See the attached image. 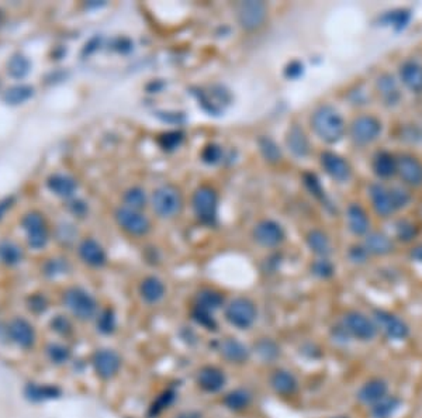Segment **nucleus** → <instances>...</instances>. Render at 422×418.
<instances>
[{
  "label": "nucleus",
  "instance_id": "1",
  "mask_svg": "<svg viewBox=\"0 0 422 418\" xmlns=\"http://www.w3.org/2000/svg\"><path fill=\"white\" fill-rule=\"evenodd\" d=\"M369 197L373 211L380 219H390L399 210L407 207L413 200V196L407 187H389L382 182H376L369 186Z\"/></svg>",
  "mask_w": 422,
  "mask_h": 418
},
{
  "label": "nucleus",
  "instance_id": "2",
  "mask_svg": "<svg viewBox=\"0 0 422 418\" xmlns=\"http://www.w3.org/2000/svg\"><path fill=\"white\" fill-rule=\"evenodd\" d=\"M315 136L327 144H336L345 137L346 124L341 113L331 105L317 108L310 119Z\"/></svg>",
  "mask_w": 422,
  "mask_h": 418
},
{
  "label": "nucleus",
  "instance_id": "3",
  "mask_svg": "<svg viewBox=\"0 0 422 418\" xmlns=\"http://www.w3.org/2000/svg\"><path fill=\"white\" fill-rule=\"evenodd\" d=\"M151 204L153 213L160 219H173L183 210V195L173 185H162L152 193Z\"/></svg>",
  "mask_w": 422,
  "mask_h": 418
},
{
  "label": "nucleus",
  "instance_id": "4",
  "mask_svg": "<svg viewBox=\"0 0 422 418\" xmlns=\"http://www.w3.org/2000/svg\"><path fill=\"white\" fill-rule=\"evenodd\" d=\"M192 207L197 220L206 226H214L217 223L218 210V195L209 186H199L192 197Z\"/></svg>",
  "mask_w": 422,
  "mask_h": 418
},
{
  "label": "nucleus",
  "instance_id": "5",
  "mask_svg": "<svg viewBox=\"0 0 422 418\" xmlns=\"http://www.w3.org/2000/svg\"><path fill=\"white\" fill-rule=\"evenodd\" d=\"M341 324L351 338L358 339L361 342H370L379 334V328L375 320L358 310H351L345 313Z\"/></svg>",
  "mask_w": 422,
  "mask_h": 418
},
{
  "label": "nucleus",
  "instance_id": "6",
  "mask_svg": "<svg viewBox=\"0 0 422 418\" xmlns=\"http://www.w3.org/2000/svg\"><path fill=\"white\" fill-rule=\"evenodd\" d=\"M383 133L382 122L373 115L356 116L349 124V137L356 146H366L377 141Z\"/></svg>",
  "mask_w": 422,
  "mask_h": 418
},
{
  "label": "nucleus",
  "instance_id": "7",
  "mask_svg": "<svg viewBox=\"0 0 422 418\" xmlns=\"http://www.w3.org/2000/svg\"><path fill=\"white\" fill-rule=\"evenodd\" d=\"M64 304L81 321L92 320L98 313L95 297L81 287H71L64 293Z\"/></svg>",
  "mask_w": 422,
  "mask_h": 418
},
{
  "label": "nucleus",
  "instance_id": "8",
  "mask_svg": "<svg viewBox=\"0 0 422 418\" xmlns=\"http://www.w3.org/2000/svg\"><path fill=\"white\" fill-rule=\"evenodd\" d=\"M225 320L238 330H250L258 317L255 303L247 297H237L231 300L224 310Z\"/></svg>",
  "mask_w": 422,
  "mask_h": 418
},
{
  "label": "nucleus",
  "instance_id": "9",
  "mask_svg": "<svg viewBox=\"0 0 422 418\" xmlns=\"http://www.w3.org/2000/svg\"><path fill=\"white\" fill-rule=\"evenodd\" d=\"M372 318L375 320L379 331H382L392 341L400 342V341H406L410 337L409 324L400 315L392 311L376 308L373 311Z\"/></svg>",
  "mask_w": 422,
  "mask_h": 418
},
{
  "label": "nucleus",
  "instance_id": "10",
  "mask_svg": "<svg viewBox=\"0 0 422 418\" xmlns=\"http://www.w3.org/2000/svg\"><path fill=\"white\" fill-rule=\"evenodd\" d=\"M21 226L27 234V243L34 250H42L49 240V230L44 216L38 211L25 214L21 220Z\"/></svg>",
  "mask_w": 422,
  "mask_h": 418
},
{
  "label": "nucleus",
  "instance_id": "11",
  "mask_svg": "<svg viewBox=\"0 0 422 418\" xmlns=\"http://www.w3.org/2000/svg\"><path fill=\"white\" fill-rule=\"evenodd\" d=\"M237 18L244 30L255 31L265 24L268 18V6L264 1H242L237 7Z\"/></svg>",
  "mask_w": 422,
  "mask_h": 418
},
{
  "label": "nucleus",
  "instance_id": "12",
  "mask_svg": "<svg viewBox=\"0 0 422 418\" xmlns=\"http://www.w3.org/2000/svg\"><path fill=\"white\" fill-rule=\"evenodd\" d=\"M116 221L127 234L134 237H143L151 230V221L146 216L141 214L140 211L129 209V207H119L115 213Z\"/></svg>",
  "mask_w": 422,
  "mask_h": 418
},
{
  "label": "nucleus",
  "instance_id": "13",
  "mask_svg": "<svg viewBox=\"0 0 422 418\" xmlns=\"http://www.w3.org/2000/svg\"><path fill=\"white\" fill-rule=\"evenodd\" d=\"M397 158V176L404 186L421 187L422 162L413 153H400Z\"/></svg>",
  "mask_w": 422,
  "mask_h": 418
},
{
  "label": "nucleus",
  "instance_id": "14",
  "mask_svg": "<svg viewBox=\"0 0 422 418\" xmlns=\"http://www.w3.org/2000/svg\"><path fill=\"white\" fill-rule=\"evenodd\" d=\"M320 163L324 172L338 183H345L352 178L351 163L332 151H324L320 155Z\"/></svg>",
  "mask_w": 422,
  "mask_h": 418
},
{
  "label": "nucleus",
  "instance_id": "15",
  "mask_svg": "<svg viewBox=\"0 0 422 418\" xmlns=\"http://www.w3.org/2000/svg\"><path fill=\"white\" fill-rule=\"evenodd\" d=\"M375 89L380 102L386 108H392V109L397 108L403 99V93L399 82L389 72H383L376 78Z\"/></svg>",
  "mask_w": 422,
  "mask_h": 418
},
{
  "label": "nucleus",
  "instance_id": "16",
  "mask_svg": "<svg viewBox=\"0 0 422 418\" xmlns=\"http://www.w3.org/2000/svg\"><path fill=\"white\" fill-rule=\"evenodd\" d=\"M92 365L99 378L109 381L119 373L122 358L113 349H98L92 356Z\"/></svg>",
  "mask_w": 422,
  "mask_h": 418
},
{
  "label": "nucleus",
  "instance_id": "17",
  "mask_svg": "<svg viewBox=\"0 0 422 418\" xmlns=\"http://www.w3.org/2000/svg\"><path fill=\"white\" fill-rule=\"evenodd\" d=\"M252 237L257 244L264 248H275L284 241V230L279 223L274 220L259 221L252 231Z\"/></svg>",
  "mask_w": 422,
  "mask_h": 418
},
{
  "label": "nucleus",
  "instance_id": "18",
  "mask_svg": "<svg viewBox=\"0 0 422 418\" xmlns=\"http://www.w3.org/2000/svg\"><path fill=\"white\" fill-rule=\"evenodd\" d=\"M7 335L17 347L28 349L35 344L34 327L24 318H13L7 325Z\"/></svg>",
  "mask_w": 422,
  "mask_h": 418
},
{
  "label": "nucleus",
  "instance_id": "19",
  "mask_svg": "<svg viewBox=\"0 0 422 418\" xmlns=\"http://www.w3.org/2000/svg\"><path fill=\"white\" fill-rule=\"evenodd\" d=\"M197 386L206 393H218L227 385L224 371L217 366H203L196 376Z\"/></svg>",
  "mask_w": 422,
  "mask_h": 418
},
{
  "label": "nucleus",
  "instance_id": "20",
  "mask_svg": "<svg viewBox=\"0 0 422 418\" xmlns=\"http://www.w3.org/2000/svg\"><path fill=\"white\" fill-rule=\"evenodd\" d=\"M399 78L411 93H422V64L414 59H406L399 66Z\"/></svg>",
  "mask_w": 422,
  "mask_h": 418
},
{
  "label": "nucleus",
  "instance_id": "21",
  "mask_svg": "<svg viewBox=\"0 0 422 418\" xmlns=\"http://www.w3.org/2000/svg\"><path fill=\"white\" fill-rule=\"evenodd\" d=\"M389 395V383L382 378H373L368 381L362 388L358 390V400L365 406H373L383 397Z\"/></svg>",
  "mask_w": 422,
  "mask_h": 418
},
{
  "label": "nucleus",
  "instance_id": "22",
  "mask_svg": "<svg viewBox=\"0 0 422 418\" xmlns=\"http://www.w3.org/2000/svg\"><path fill=\"white\" fill-rule=\"evenodd\" d=\"M217 351L231 364H245L251 356V351L235 338H224L218 341Z\"/></svg>",
  "mask_w": 422,
  "mask_h": 418
},
{
  "label": "nucleus",
  "instance_id": "23",
  "mask_svg": "<svg viewBox=\"0 0 422 418\" xmlns=\"http://www.w3.org/2000/svg\"><path fill=\"white\" fill-rule=\"evenodd\" d=\"M346 221L349 231L358 237H365L370 231L369 216L366 210L358 203H352L348 206Z\"/></svg>",
  "mask_w": 422,
  "mask_h": 418
},
{
  "label": "nucleus",
  "instance_id": "24",
  "mask_svg": "<svg viewBox=\"0 0 422 418\" xmlns=\"http://www.w3.org/2000/svg\"><path fill=\"white\" fill-rule=\"evenodd\" d=\"M363 247L369 255L386 257L394 251V241L385 233L369 231L365 236Z\"/></svg>",
  "mask_w": 422,
  "mask_h": 418
},
{
  "label": "nucleus",
  "instance_id": "25",
  "mask_svg": "<svg viewBox=\"0 0 422 418\" xmlns=\"http://www.w3.org/2000/svg\"><path fill=\"white\" fill-rule=\"evenodd\" d=\"M373 173L380 180L392 179L397 175V158L389 151H379L372 161Z\"/></svg>",
  "mask_w": 422,
  "mask_h": 418
},
{
  "label": "nucleus",
  "instance_id": "26",
  "mask_svg": "<svg viewBox=\"0 0 422 418\" xmlns=\"http://www.w3.org/2000/svg\"><path fill=\"white\" fill-rule=\"evenodd\" d=\"M79 257L85 264H88L89 267H93V268H100L107 261L103 247L92 238H86L81 243Z\"/></svg>",
  "mask_w": 422,
  "mask_h": 418
},
{
  "label": "nucleus",
  "instance_id": "27",
  "mask_svg": "<svg viewBox=\"0 0 422 418\" xmlns=\"http://www.w3.org/2000/svg\"><path fill=\"white\" fill-rule=\"evenodd\" d=\"M286 145L295 158H305L310 153V141L298 124L288 127L286 134Z\"/></svg>",
  "mask_w": 422,
  "mask_h": 418
},
{
  "label": "nucleus",
  "instance_id": "28",
  "mask_svg": "<svg viewBox=\"0 0 422 418\" xmlns=\"http://www.w3.org/2000/svg\"><path fill=\"white\" fill-rule=\"evenodd\" d=\"M271 386L272 389L281 395V396H293L298 390V381L297 378L286 371V369H278L271 376Z\"/></svg>",
  "mask_w": 422,
  "mask_h": 418
},
{
  "label": "nucleus",
  "instance_id": "29",
  "mask_svg": "<svg viewBox=\"0 0 422 418\" xmlns=\"http://www.w3.org/2000/svg\"><path fill=\"white\" fill-rule=\"evenodd\" d=\"M47 186L48 189L58 197H72L78 189V183L74 178L68 176V175H62V173H55L51 175L47 180Z\"/></svg>",
  "mask_w": 422,
  "mask_h": 418
},
{
  "label": "nucleus",
  "instance_id": "30",
  "mask_svg": "<svg viewBox=\"0 0 422 418\" xmlns=\"http://www.w3.org/2000/svg\"><path fill=\"white\" fill-rule=\"evenodd\" d=\"M140 294L145 303L156 304L165 297L166 287L160 279L148 277L141 281Z\"/></svg>",
  "mask_w": 422,
  "mask_h": 418
},
{
  "label": "nucleus",
  "instance_id": "31",
  "mask_svg": "<svg viewBox=\"0 0 422 418\" xmlns=\"http://www.w3.org/2000/svg\"><path fill=\"white\" fill-rule=\"evenodd\" d=\"M307 247L320 258H328L332 254V244L329 237L321 230H311L305 237Z\"/></svg>",
  "mask_w": 422,
  "mask_h": 418
},
{
  "label": "nucleus",
  "instance_id": "32",
  "mask_svg": "<svg viewBox=\"0 0 422 418\" xmlns=\"http://www.w3.org/2000/svg\"><path fill=\"white\" fill-rule=\"evenodd\" d=\"M403 402L400 397L387 395L373 406H370V417L372 418H393L402 409Z\"/></svg>",
  "mask_w": 422,
  "mask_h": 418
},
{
  "label": "nucleus",
  "instance_id": "33",
  "mask_svg": "<svg viewBox=\"0 0 422 418\" xmlns=\"http://www.w3.org/2000/svg\"><path fill=\"white\" fill-rule=\"evenodd\" d=\"M224 304V296L214 289H203L196 296V307L214 313Z\"/></svg>",
  "mask_w": 422,
  "mask_h": 418
},
{
  "label": "nucleus",
  "instance_id": "34",
  "mask_svg": "<svg viewBox=\"0 0 422 418\" xmlns=\"http://www.w3.org/2000/svg\"><path fill=\"white\" fill-rule=\"evenodd\" d=\"M223 403L231 412H242L252 403V395L247 389H235L224 396Z\"/></svg>",
  "mask_w": 422,
  "mask_h": 418
},
{
  "label": "nucleus",
  "instance_id": "35",
  "mask_svg": "<svg viewBox=\"0 0 422 418\" xmlns=\"http://www.w3.org/2000/svg\"><path fill=\"white\" fill-rule=\"evenodd\" d=\"M24 258L23 250L11 243V241H1L0 243V262H3L7 267L18 265Z\"/></svg>",
  "mask_w": 422,
  "mask_h": 418
},
{
  "label": "nucleus",
  "instance_id": "36",
  "mask_svg": "<svg viewBox=\"0 0 422 418\" xmlns=\"http://www.w3.org/2000/svg\"><path fill=\"white\" fill-rule=\"evenodd\" d=\"M34 95V89L28 85H16L10 89H7L4 92L3 100L7 105L11 106H17V105H23L24 102H27L28 99H31Z\"/></svg>",
  "mask_w": 422,
  "mask_h": 418
},
{
  "label": "nucleus",
  "instance_id": "37",
  "mask_svg": "<svg viewBox=\"0 0 422 418\" xmlns=\"http://www.w3.org/2000/svg\"><path fill=\"white\" fill-rule=\"evenodd\" d=\"M255 352L264 362H275L281 356V347L271 338H262L255 344Z\"/></svg>",
  "mask_w": 422,
  "mask_h": 418
},
{
  "label": "nucleus",
  "instance_id": "38",
  "mask_svg": "<svg viewBox=\"0 0 422 418\" xmlns=\"http://www.w3.org/2000/svg\"><path fill=\"white\" fill-rule=\"evenodd\" d=\"M394 231H396V238L404 244L413 243L418 236L417 224L409 219H399L394 226Z\"/></svg>",
  "mask_w": 422,
  "mask_h": 418
},
{
  "label": "nucleus",
  "instance_id": "39",
  "mask_svg": "<svg viewBox=\"0 0 422 418\" xmlns=\"http://www.w3.org/2000/svg\"><path fill=\"white\" fill-rule=\"evenodd\" d=\"M410 20H411V13H410V10H406V8L389 11V13L383 14L380 18V21L385 25H392L396 31L404 30L407 27V24L410 23Z\"/></svg>",
  "mask_w": 422,
  "mask_h": 418
},
{
  "label": "nucleus",
  "instance_id": "40",
  "mask_svg": "<svg viewBox=\"0 0 422 418\" xmlns=\"http://www.w3.org/2000/svg\"><path fill=\"white\" fill-rule=\"evenodd\" d=\"M59 395H61V390L55 386H40V385L30 383L25 388V396L34 402L55 399V397H59Z\"/></svg>",
  "mask_w": 422,
  "mask_h": 418
},
{
  "label": "nucleus",
  "instance_id": "41",
  "mask_svg": "<svg viewBox=\"0 0 422 418\" xmlns=\"http://www.w3.org/2000/svg\"><path fill=\"white\" fill-rule=\"evenodd\" d=\"M7 72L10 74L11 78L21 79L30 72V61L24 55L16 54L10 58L7 64Z\"/></svg>",
  "mask_w": 422,
  "mask_h": 418
},
{
  "label": "nucleus",
  "instance_id": "42",
  "mask_svg": "<svg viewBox=\"0 0 422 418\" xmlns=\"http://www.w3.org/2000/svg\"><path fill=\"white\" fill-rule=\"evenodd\" d=\"M258 145L261 149L262 156L269 162V163H278L281 161V151L279 145L269 137H261L258 139Z\"/></svg>",
  "mask_w": 422,
  "mask_h": 418
},
{
  "label": "nucleus",
  "instance_id": "43",
  "mask_svg": "<svg viewBox=\"0 0 422 418\" xmlns=\"http://www.w3.org/2000/svg\"><path fill=\"white\" fill-rule=\"evenodd\" d=\"M124 204L129 209L140 211L146 206V196L141 187H131L124 193Z\"/></svg>",
  "mask_w": 422,
  "mask_h": 418
},
{
  "label": "nucleus",
  "instance_id": "44",
  "mask_svg": "<svg viewBox=\"0 0 422 418\" xmlns=\"http://www.w3.org/2000/svg\"><path fill=\"white\" fill-rule=\"evenodd\" d=\"M192 318L203 328L209 330V331H216L217 330V321L216 318L213 317V313L211 311H207V310H203L200 307H196L193 308L192 311Z\"/></svg>",
  "mask_w": 422,
  "mask_h": 418
},
{
  "label": "nucleus",
  "instance_id": "45",
  "mask_svg": "<svg viewBox=\"0 0 422 418\" xmlns=\"http://www.w3.org/2000/svg\"><path fill=\"white\" fill-rule=\"evenodd\" d=\"M47 355L52 364L61 365L69 361L71 358V351L68 347L62 344H49L47 347Z\"/></svg>",
  "mask_w": 422,
  "mask_h": 418
},
{
  "label": "nucleus",
  "instance_id": "46",
  "mask_svg": "<svg viewBox=\"0 0 422 418\" xmlns=\"http://www.w3.org/2000/svg\"><path fill=\"white\" fill-rule=\"evenodd\" d=\"M175 396H176V393L172 390V389H168V390H165L155 402H153V405L151 406V409H149V416L151 417H156V416H159L165 409H168L173 402H175Z\"/></svg>",
  "mask_w": 422,
  "mask_h": 418
},
{
  "label": "nucleus",
  "instance_id": "47",
  "mask_svg": "<svg viewBox=\"0 0 422 418\" xmlns=\"http://www.w3.org/2000/svg\"><path fill=\"white\" fill-rule=\"evenodd\" d=\"M98 330L102 334H106V335L115 332V330H116V315H115L113 310L106 308L98 315Z\"/></svg>",
  "mask_w": 422,
  "mask_h": 418
},
{
  "label": "nucleus",
  "instance_id": "48",
  "mask_svg": "<svg viewBox=\"0 0 422 418\" xmlns=\"http://www.w3.org/2000/svg\"><path fill=\"white\" fill-rule=\"evenodd\" d=\"M311 272L314 277L320 279H329L335 274V267L328 258H320L311 265Z\"/></svg>",
  "mask_w": 422,
  "mask_h": 418
},
{
  "label": "nucleus",
  "instance_id": "49",
  "mask_svg": "<svg viewBox=\"0 0 422 418\" xmlns=\"http://www.w3.org/2000/svg\"><path fill=\"white\" fill-rule=\"evenodd\" d=\"M183 139H184V136L182 132H169V133L162 134L158 139V142L165 151H173L183 142Z\"/></svg>",
  "mask_w": 422,
  "mask_h": 418
},
{
  "label": "nucleus",
  "instance_id": "50",
  "mask_svg": "<svg viewBox=\"0 0 422 418\" xmlns=\"http://www.w3.org/2000/svg\"><path fill=\"white\" fill-rule=\"evenodd\" d=\"M223 158V149L217 144H209L204 146L201 152V159L209 165H216Z\"/></svg>",
  "mask_w": 422,
  "mask_h": 418
},
{
  "label": "nucleus",
  "instance_id": "51",
  "mask_svg": "<svg viewBox=\"0 0 422 418\" xmlns=\"http://www.w3.org/2000/svg\"><path fill=\"white\" fill-rule=\"evenodd\" d=\"M305 186L308 187V190L311 192V195H314L317 199L320 200H325V190L321 186V182L318 180V178L314 173H305L303 176Z\"/></svg>",
  "mask_w": 422,
  "mask_h": 418
},
{
  "label": "nucleus",
  "instance_id": "52",
  "mask_svg": "<svg viewBox=\"0 0 422 418\" xmlns=\"http://www.w3.org/2000/svg\"><path fill=\"white\" fill-rule=\"evenodd\" d=\"M51 327L55 332H58L59 335H69L72 332V324L68 318H65L64 315H57L52 321H51Z\"/></svg>",
  "mask_w": 422,
  "mask_h": 418
},
{
  "label": "nucleus",
  "instance_id": "53",
  "mask_svg": "<svg viewBox=\"0 0 422 418\" xmlns=\"http://www.w3.org/2000/svg\"><path fill=\"white\" fill-rule=\"evenodd\" d=\"M348 257H349V260H351L353 264L362 265V264H366V262H368L369 254H368V251L365 250L363 245H353V247H351Z\"/></svg>",
  "mask_w": 422,
  "mask_h": 418
},
{
  "label": "nucleus",
  "instance_id": "54",
  "mask_svg": "<svg viewBox=\"0 0 422 418\" xmlns=\"http://www.w3.org/2000/svg\"><path fill=\"white\" fill-rule=\"evenodd\" d=\"M303 72H304V65L300 61H291L284 69V76L287 79L294 81V79H298L303 75Z\"/></svg>",
  "mask_w": 422,
  "mask_h": 418
},
{
  "label": "nucleus",
  "instance_id": "55",
  "mask_svg": "<svg viewBox=\"0 0 422 418\" xmlns=\"http://www.w3.org/2000/svg\"><path fill=\"white\" fill-rule=\"evenodd\" d=\"M28 308L34 313H42L47 308V298L41 294H34L28 300Z\"/></svg>",
  "mask_w": 422,
  "mask_h": 418
},
{
  "label": "nucleus",
  "instance_id": "56",
  "mask_svg": "<svg viewBox=\"0 0 422 418\" xmlns=\"http://www.w3.org/2000/svg\"><path fill=\"white\" fill-rule=\"evenodd\" d=\"M51 268H47V274L49 275H57V274H62L64 272V264L59 261H54L49 264Z\"/></svg>",
  "mask_w": 422,
  "mask_h": 418
},
{
  "label": "nucleus",
  "instance_id": "57",
  "mask_svg": "<svg viewBox=\"0 0 422 418\" xmlns=\"http://www.w3.org/2000/svg\"><path fill=\"white\" fill-rule=\"evenodd\" d=\"M410 255H411V258H413L414 261H417V262L422 264V244L416 245V247L411 250Z\"/></svg>",
  "mask_w": 422,
  "mask_h": 418
},
{
  "label": "nucleus",
  "instance_id": "58",
  "mask_svg": "<svg viewBox=\"0 0 422 418\" xmlns=\"http://www.w3.org/2000/svg\"><path fill=\"white\" fill-rule=\"evenodd\" d=\"M176 418H203V416L196 412H184V413H180L179 416H176Z\"/></svg>",
  "mask_w": 422,
  "mask_h": 418
},
{
  "label": "nucleus",
  "instance_id": "59",
  "mask_svg": "<svg viewBox=\"0 0 422 418\" xmlns=\"http://www.w3.org/2000/svg\"><path fill=\"white\" fill-rule=\"evenodd\" d=\"M331 418H348V417H344V416H339V417H331Z\"/></svg>",
  "mask_w": 422,
  "mask_h": 418
}]
</instances>
